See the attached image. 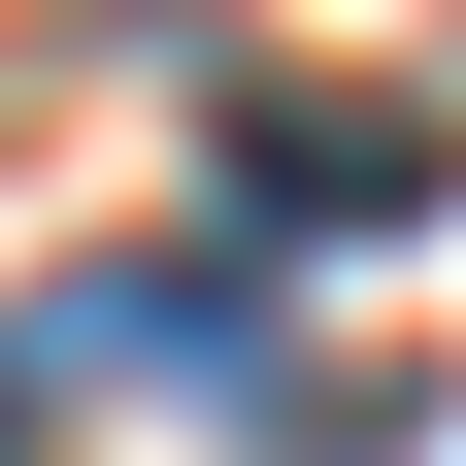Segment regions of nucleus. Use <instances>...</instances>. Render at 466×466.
I'll list each match as a JSON object with an SVG mask.
<instances>
[{"label":"nucleus","instance_id":"obj_1","mask_svg":"<svg viewBox=\"0 0 466 466\" xmlns=\"http://www.w3.org/2000/svg\"><path fill=\"white\" fill-rule=\"evenodd\" d=\"M233 200H300V233H400V200H433V134H400V100H300V67H233Z\"/></svg>","mask_w":466,"mask_h":466}]
</instances>
